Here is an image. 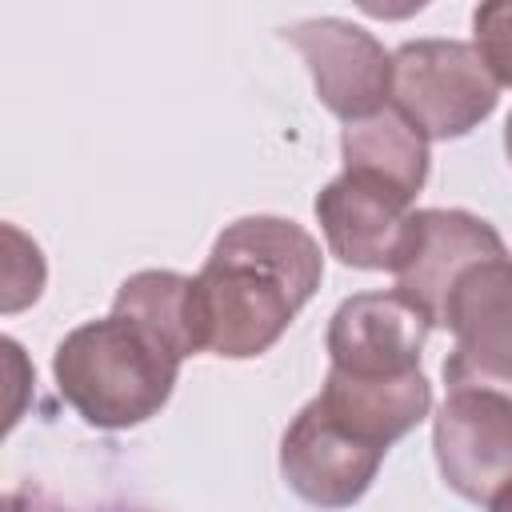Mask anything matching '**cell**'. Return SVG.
Returning <instances> with one entry per match:
<instances>
[{"label": "cell", "instance_id": "9c48e42d", "mask_svg": "<svg viewBox=\"0 0 512 512\" xmlns=\"http://www.w3.org/2000/svg\"><path fill=\"white\" fill-rule=\"evenodd\" d=\"M432 324L428 316L404 300L396 288L388 292H356L340 300L328 320V368L360 380H396L420 372V352Z\"/></svg>", "mask_w": 512, "mask_h": 512}, {"label": "cell", "instance_id": "277c9868", "mask_svg": "<svg viewBox=\"0 0 512 512\" xmlns=\"http://www.w3.org/2000/svg\"><path fill=\"white\" fill-rule=\"evenodd\" d=\"M452 352L444 356V384L480 388L512 400V252L476 264L448 296L444 324Z\"/></svg>", "mask_w": 512, "mask_h": 512}, {"label": "cell", "instance_id": "6da1fadb", "mask_svg": "<svg viewBox=\"0 0 512 512\" xmlns=\"http://www.w3.org/2000/svg\"><path fill=\"white\" fill-rule=\"evenodd\" d=\"M324 256L288 216L232 220L192 276V328L200 352L224 360L264 356L316 296Z\"/></svg>", "mask_w": 512, "mask_h": 512}, {"label": "cell", "instance_id": "8992f818", "mask_svg": "<svg viewBox=\"0 0 512 512\" xmlns=\"http://www.w3.org/2000/svg\"><path fill=\"white\" fill-rule=\"evenodd\" d=\"M432 452L456 496L492 504L512 488V400L480 388H452L432 420Z\"/></svg>", "mask_w": 512, "mask_h": 512}, {"label": "cell", "instance_id": "ba28073f", "mask_svg": "<svg viewBox=\"0 0 512 512\" xmlns=\"http://www.w3.org/2000/svg\"><path fill=\"white\" fill-rule=\"evenodd\" d=\"M388 448L336 424L312 396L280 436V476L312 508H352L376 480Z\"/></svg>", "mask_w": 512, "mask_h": 512}, {"label": "cell", "instance_id": "7c38bea8", "mask_svg": "<svg viewBox=\"0 0 512 512\" xmlns=\"http://www.w3.org/2000/svg\"><path fill=\"white\" fill-rule=\"evenodd\" d=\"M340 156H344V172L376 176L412 200L424 188L432 164L424 132L412 128L392 104H384L372 116L348 120L340 132Z\"/></svg>", "mask_w": 512, "mask_h": 512}, {"label": "cell", "instance_id": "52a82bcc", "mask_svg": "<svg viewBox=\"0 0 512 512\" xmlns=\"http://www.w3.org/2000/svg\"><path fill=\"white\" fill-rule=\"evenodd\" d=\"M280 40L300 52L320 104L344 124L372 116L388 104L392 52H384V44L368 28L340 16H312L288 24Z\"/></svg>", "mask_w": 512, "mask_h": 512}, {"label": "cell", "instance_id": "3957f363", "mask_svg": "<svg viewBox=\"0 0 512 512\" xmlns=\"http://www.w3.org/2000/svg\"><path fill=\"white\" fill-rule=\"evenodd\" d=\"M500 100V84L464 40H404L392 52L388 104L424 132V140H456L480 128Z\"/></svg>", "mask_w": 512, "mask_h": 512}, {"label": "cell", "instance_id": "30bf717a", "mask_svg": "<svg viewBox=\"0 0 512 512\" xmlns=\"http://www.w3.org/2000/svg\"><path fill=\"white\" fill-rule=\"evenodd\" d=\"M316 220L324 232L328 252L364 272H392L408 228H412V196L400 188L364 176V172H340L316 192Z\"/></svg>", "mask_w": 512, "mask_h": 512}, {"label": "cell", "instance_id": "7a4b0ae2", "mask_svg": "<svg viewBox=\"0 0 512 512\" xmlns=\"http://www.w3.org/2000/svg\"><path fill=\"white\" fill-rule=\"evenodd\" d=\"M184 352L144 320L112 308L72 328L52 356L64 404L92 428H136L152 420L180 376Z\"/></svg>", "mask_w": 512, "mask_h": 512}, {"label": "cell", "instance_id": "8fae6325", "mask_svg": "<svg viewBox=\"0 0 512 512\" xmlns=\"http://www.w3.org/2000/svg\"><path fill=\"white\" fill-rule=\"evenodd\" d=\"M320 408L376 448H392L432 412V384L424 372L396 376V380H360L332 372L320 384Z\"/></svg>", "mask_w": 512, "mask_h": 512}, {"label": "cell", "instance_id": "4fadbf2b", "mask_svg": "<svg viewBox=\"0 0 512 512\" xmlns=\"http://www.w3.org/2000/svg\"><path fill=\"white\" fill-rule=\"evenodd\" d=\"M472 44L500 88H512V0H488L472 12Z\"/></svg>", "mask_w": 512, "mask_h": 512}, {"label": "cell", "instance_id": "5b68a950", "mask_svg": "<svg viewBox=\"0 0 512 512\" xmlns=\"http://www.w3.org/2000/svg\"><path fill=\"white\" fill-rule=\"evenodd\" d=\"M496 256H508V244L484 216L464 208H420L412 212L404 252L392 268L396 292L412 300L432 328H440L452 288L476 264Z\"/></svg>", "mask_w": 512, "mask_h": 512}, {"label": "cell", "instance_id": "9a60e30c", "mask_svg": "<svg viewBox=\"0 0 512 512\" xmlns=\"http://www.w3.org/2000/svg\"><path fill=\"white\" fill-rule=\"evenodd\" d=\"M504 152H508V164H512V112L504 120Z\"/></svg>", "mask_w": 512, "mask_h": 512}, {"label": "cell", "instance_id": "5bb4252c", "mask_svg": "<svg viewBox=\"0 0 512 512\" xmlns=\"http://www.w3.org/2000/svg\"><path fill=\"white\" fill-rule=\"evenodd\" d=\"M488 508H492V512H512V488H508V492H500V496H496Z\"/></svg>", "mask_w": 512, "mask_h": 512}]
</instances>
